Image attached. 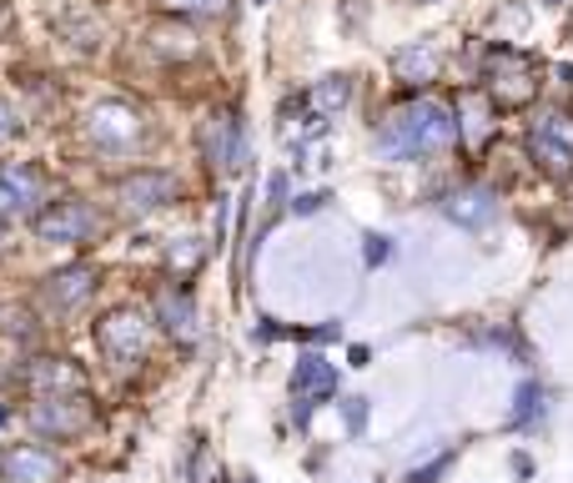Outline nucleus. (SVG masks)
Here are the masks:
<instances>
[{
    "instance_id": "1",
    "label": "nucleus",
    "mask_w": 573,
    "mask_h": 483,
    "mask_svg": "<svg viewBox=\"0 0 573 483\" xmlns=\"http://www.w3.org/2000/svg\"><path fill=\"white\" fill-rule=\"evenodd\" d=\"M458 142V121L443 101L418 96L408 106H398L388 121L378 126V156L388 162H412V156H433L443 146Z\"/></svg>"
},
{
    "instance_id": "2",
    "label": "nucleus",
    "mask_w": 573,
    "mask_h": 483,
    "mask_svg": "<svg viewBox=\"0 0 573 483\" xmlns=\"http://www.w3.org/2000/svg\"><path fill=\"white\" fill-rule=\"evenodd\" d=\"M483 81H488V96L503 111H523L539 96V61L529 51H519V45H493L483 55Z\"/></svg>"
},
{
    "instance_id": "3",
    "label": "nucleus",
    "mask_w": 573,
    "mask_h": 483,
    "mask_svg": "<svg viewBox=\"0 0 573 483\" xmlns=\"http://www.w3.org/2000/svg\"><path fill=\"white\" fill-rule=\"evenodd\" d=\"M529 156L553 182H569L573 176V111L569 106H549L529 121Z\"/></svg>"
},
{
    "instance_id": "4",
    "label": "nucleus",
    "mask_w": 573,
    "mask_h": 483,
    "mask_svg": "<svg viewBox=\"0 0 573 483\" xmlns=\"http://www.w3.org/2000/svg\"><path fill=\"white\" fill-rule=\"evenodd\" d=\"M101 352L111 358V368H131V362H141V352H146V342H152V322H141V312L121 308V312H106V322H101Z\"/></svg>"
},
{
    "instance_id": "5",
    "label": "nucleus",
    "mask_w": 573,
    "mask_h": 483,
    "mask_svg": "<svg viewBox=\"0 0 573 483\" xmlns=\"http://www.w3.org/2000/svg\"><path fill=\"white\" fill-rule=\"evenodd\" d=\"M31 423L41 439H71L91 423V403L76 393H41V403L31 408Z\"/></svg>"
},
{
    "instance_id": "6",
    "label": "nucleus",
    "mask_w": 573,
    "mask_h": 483,
    "mask_svg": "<svg viewBox=\"0 0 573 483\" xmlns=\"http://www.w3.org/2000/svg\"><path fill=\"white\" fill-rule=\"evenodd\" d=\"M91 232H96V212L76 197L35 212V237H45V242H86Z\"/></svg>"
},
{
    "instance_id": "7",
    "label": "nucleus",
    "mask_w": 573,
    "mask_h": 483,
    "mask_svg": "<svg viewBox=\"0 0 573 483\" xmlns=\"http://www.w3.org/2000/svg\"><path fill=\"white\" fill-rule=\"evenodd\" d=\"M116 197L126 212H156L166 207V202H176V176L172 172H131L116 182Z\"/></svg>"
},
{
    "instance_id": "8",
    "label": "nucleus",
    "mask_w": 573,
    "mask_h": 483,
    "mask_svg": "<svg viewBox=\"0 0 573 483\" xmlns=\"http://www.w3.org/2000/svg\"><path fill=\"white\" fill-rule=\"evenodd\" d=\"M0 479L6 483H55L61 479V459L41 443H21V449L0 453Z\"/></svg>"
},
{
    "instance_id": "9",
    "label": "nucleus",
    "mask_w": 573,
    "mask_h": 483,
    "mask_svg": "<svg viewBox=\"0 0 573 483\" xmlns=\"http://www.w3.org/2000/svg\"><path fill=\"white\" fill-rule=\"evenodd\" d=\"M458 136L473 152H483L498 136V101L488 91H458Z\"/></svg>"
},
{
    "instance_id": "10",
    "label": "nucleus",
    "mask_w": 573,
    "mask_h": 483,
    "mask_svg": "<svg viewBox=\"0 0 573 483\" xmlns=\"http://www.w3.org/2000/svg\"><path fill=\"white\" fill-rule=\"evenodd\" d=\"M91 136H96L101 146H111V152H126V146L141 142V121L131 106H116V101H106V106L91 111Z\"/></svg>"
},
{
    "instance_id": "11",
    "label": "nucleus",
    "mask_w": 573,
    "mask_h": 483,
    "mask_svg": "<svg viewBox=\"0 0 573 483\" xmlns=\"http://www.w3.org/2000/svg\"><path fill=\"white\" fill-rule=\"evenodd\" d=\"M337 393V368L323 358V352H303L293 368V398L297 403H323V398Z\"/></svg>"
},
{
    "instance_id": "12",
    "label": "nucleus",
    "mask_w": 573,
    "mask_h": 483,
    "mask_svg": "<svg viewBox=\"0 0 573 483\" xmlns=\"http://www.w3.org/2000/svg\"><path fill=\"white\" fill-rule=\"evenodd\" d=\"M438 71H443V55H438L433 41H412L392 55V76L402 86H428V81H438Z\"/></svg>"
},
{
    "instance_id": "13",
    "label": "nucleus",
    "mask_w": 573,
    "mask_h": 483,
    "mask_svg": "<svg viewBox=\"0 0 573 483\" xmlns=\"http://www.w3.org/2000/svg\"><path fill=\"white\" fill-rule=\"evenodd\" d=\"M443 212L458 222V227L478 232V227H488V222L498 217V197L488 187H458V192H448Z\"/></svg>"
},
{
    "instance_id": "14",
    "label": "nucleus",
    "mask_w": 573,
    "mask_h": 483,
    "mask_svg": "<svg viewBox=\"0 0 573 483\" xmlns=\"http://www.w3.org/2000/svg\"><path fill=\"white\" fill-rule=\"evenodd\" d=\"M25 378H31L35 393H81V388H86L81 368L65 358H35L31 368H25Z\"/></svg>"
},
{
    "instance_id": "15",
    "label": "nucleus",
    "mask_w": 573,
    "mask_h": 483,
    "mask_svg": "<svg viewBox=\"0 0 573 483\" xmlns=\"http://www.w3.org/2000/svg\"><path fill=\"white\" fill-rule=\"evenodd\" d=\"M156 322L172 332L176 342H192L196 338V308L186 292H162L156 297Z\"/></svg>"
},
{
    "instance_id": "16",
    "label": "nucleus",
    "mask_w": 573,
    "mask_h": 483,
    "mask_svg": "<svg viewBox=\"0 0 573 483\" xmlns=\"http://www.w3.org/2000/svg\"><path fill=\"white\" fill-rule=\"evenodd\" d=\"M91 292H96V273H91V267H71V273H55L51 282H45V297H51L55 308H76Z\"/></svg>"
},
{
    "instance_id": "17",
    "label": "nucleus",
    "mask_w": 573,
    "mask_h": 483,
    "mask_svg": "<svg viewBox=\"0 0 573 483\" xmlns=\"http://www.w3.org/2000/svg\"><path fill=\"white\" fill-rule=\"evenodd\" d=\"M0 187L11 192L21 212H31L35 202H41V176H35L31 166H0Z\"/></svg>"
},
{
    "instance_id": "18",
    "label": "nucleus",
    "mask_w": 573,
    "mask_h": 483,
    "mask_svg": "<svg viewBox=\"0 0 573 483\" xmlns=\"http://www.w3.org/2000/svg\"><path fill=\"white\" fill-rule=\"evenodd\" d=\"M347 96H352V81H347V76H327V81H317L307 101L317 106V116H332V111L347 106Z\"/></svg>"
},
{
    "instance_id": "19",
    "label": "nucleus",
    "mask_w": 573,
    "mask_h": 483,
    "mask_svg": "<svg viewBox=\"0 0 573 483\" xmlns=\"http://www.w3.org/2000/svg\"><path fill=\"white\" fill-rule=\"evenodd\" d=\"M539 413H543V388L529 378V383H519V393H513V429H529Z\"/></svg>"
},
{
    "instance_id": "20",
    "label": "nucleus",
    "mask_w": 573,
    "mask_h": 483,
    "mask_svg": "<svg viewBox=\"0 0 573 483\" xmlns=\"http://www.w3.org/2000/svg\"><path fill=\"white\" fill-rule=\"evenodd\" d=\"M152 45L162 55H196V41H186L182 25H162V31H152Z\"/></svg>"
},
{
    "instance_id": "21",
    "label": "nucleus",
    "mask_w": 573,
    "mask_h": 483,
    "mask_svg": "<svg viewBox=\"0 0 573 483\" xmlns=\"http://www.w3.org/2000/svg\"><path fill=\"white\" fill-rule=\"evenodd\" d=\"M342 418H347V433H362L368 429V398H342Z\"/></svg>"
},
{
    "instance_id": "22",
    "label": "nucleus",
    "mask_w": 573,
    "mask_h": 483,
    "mask_svg": "<svg viewBox=\"0 0 573 483\" xmlns=\"http://www.w3.org/2000/svg\"><path fill=\"white\" fill-rule=\"evenodd\" d=\"M166 11L172 16H212V11H222V0H166Z\"/></svg>"
},
{
    "instance_id": "23",
    "label": "nucleus",
    "mask_w": 573,
    "mask_h": 483,
    "mask_svg": "<svg viewBox=\"0 0 573 483\" xmlns=\"http://www.w3.org/2000/svg\"><path fill=\"white\" fill-rule=\"evenodd\" d=\"M202 242H192V237H182V242H176V247H172V263L176 267H202Z\"/></svg>"
},
{
    "instance_id": "24",
    "label": "nucleus",
    "mask_w": 573,
    "mask_h": 483,
    "mask_svg": "<svg viewBox=\"0 0 573 483\" xmlns=\"http://www.w3.org/2000/svg\"><path fill=\"white\" fill-rule=\"evenodd\" d=\"M388 253H392V242H388V237H382V232H372V237H368V267L388 263Z\"/></svg>"
},
{
    "instance_id": "25",
    "label": "nucleus",
    "mask_w": 573,
    "mask_h": 483,
    "mask_svg": "<svg viewBox=\"0 0 573 483\" xmlns=\"http://www.w3.org/2000/svg\"><path fill=\"white\" fill-rule=\"evenodd\" d=\"M323 202H327V192H303V197L293 202V212H297V217H313V212L323 207Z\"/></svg>"
},
{
    "instance_id": "26",
    "label": "nucleus",
    "mask_w": 573,
    "mask_h": 483,
    "mask_svg": "<svg viewBox=\"0 0 573 483\" xmlns=\"http://www.w3.org/2000/svg\"><path fill=\"white\" fill-rule=\"evenodd\" d=\"M448 463H453V453H443V459H433V463H428V469H418V473H412V479H408V483H433V479H438V473H443V469H448Z\"/></svg>"
},
{
    "instance_id": "27",
    "label": "nucleus",
    "mask_w": 573,
    "mask_h": 483,
    "mask_svg": "<svg viewBox=\"0 0 573 483\" xmlns=\"http://www.w3.org/2000/svg\"><path fill=\"white\" fill-rule=\"evenodd\" d=\"M267 197H272V212H277L282 202H287V176H282V172L267 176Z\"/></svg>"
},
{
    "instance_id": "28",
    "label": "nucleus",
    "mask_w": 573,
    "mask_h": 483,
    "mask_svg": "<svg viewBox=\"0 0 573 483\" xmlns=\"http://www.w3.org/2000/svg\"><path fill=\"white\" fill-rule=\"evenodd\" d=\"M337 332H342V322H323V328H313V332H303V342H317V348H323V342H332Z\"/></svg>"
},
{
    "instance_id": "29",
    "label": "nucleus",
    "mask_w": 573,
    "mask_h": 483,
    "mask_svg": "<svg viewBox=\"0 0 573 483\" xmlns=\"http://www.w3.org/2000/svg\"><path fill=\"white\" fill-rule=\"evenodd\" d=\"M11 212H21V207H16V197H11V192L0 187V227H6V222H11Z\"/></svg>"
},
{
    "instance_id": "30",
    "label": "nucleus",
    "mask_w": 573,
    "mask_h": 483,
    "mask_svg": "<svg viewBox=\"0 0 573 483\" xmlns=\"http://www.w3.org/2000/svg\"><path fill=\"white\" fill-rule=\"evenodd\" d=\"M513 473H519V479H529V473H533V459H529V453H513Z\"/></svg>"
},
{
    "instance_id": "31",
    "label": "nucleus",
    "mask_w": 573,
    "mask_h": 483,
    "mask_svg": "<svg viewBox=\"0 0 573 483\" xmlns=\"http://www.w3.org/2000/svg\"><path fill=\"white\" fill-rule=\"evenodd\" d=\"M543 6H563V0H543Z\"/></svg>"
},
{
    "instance_id": "32",
    "label": "nucleus",
    "mask_w": 573,
    "mask_h": 483,
    "mask_svg": "<svg viewBox=\"0 0 573 483\" xmlns=\"http://www.w3.org/2000/svg\"><path fill=\"white\" fill-rule=\"evenodd\" d=\"M0 136H6V116H0Z\"/></svg>"
},
{
    "instance_id": "33",
    "label": "nucleus",
    "mask_w": 573,
    "mask_h": 483,
    "mask_svg": "<svg viewBox=\"0 0 573 483\" xmlns=\"http://www.w3.org/2000/svg\"><path fill=\"white\" fill-rule=\"evenodd\" d=\"M217 483H227V479H222V473H217Z\"/></svg>"
},
{
    "instance_id": "34",
    "label": "nucleus",
    "mask_w": 573,
    "mask_h": 483,
    "mask_svg": "<svg viewBox=\"0 0 573 483\" xmlns=\"http://www.w3.org/2000/svg\"><path fill=\"white\" fill-rule=\"evenodd\" d=\"M242 483H257V479H242Z\"/></svg>"
}]
</instances>
